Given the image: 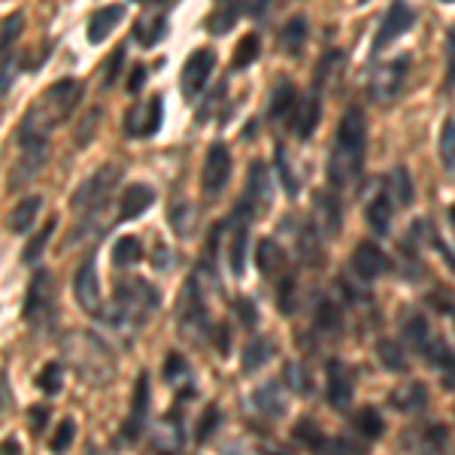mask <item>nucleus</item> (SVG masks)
I'll use <instances>...</instances> for the list:
<instances>
[{
    "label": "nucleus",
    "mask_w": 455,
    "mask_h": 455,
    "mask_svg": "<svg viewBox=\"0 0 455 455\" xmlns=\"http://www.w3.org/2000/svg\"><path fill=\"white\" fill-rule=\"evenodd\" d=\"M446 76H450V85L455 88V31L450 34V70H446Z\"/></svg>",
    "instance_id": "obj_54"
},
{
    "label": "nucleus",
    "mask_w": 455,
    "mask_h": 455,
    "mask_svg": "<svg viewBox=\"0 0 455 455\" xmlns=\"http://www.w3.org/2000/svg\"><path fill=\"white\" fill-rule=\"evenodd\" d=\"M322 122V94L319 88L313 85V92L307 94L304 100H298V109H295V134L300 140H310L315 134V128H319Z\"/></svg>",
    "instance_id": "obj_19"
},
{
    "label": "nucleus",
    "mask_w": 455,
    "mask_h": 455,
    "mask_svg": "<svg viewBox=\"0 0 455 455\" xmlns=\"http://www.w3.org/2000/svg\"><path fill=\"white\" fill-rule=\"evenodd\" d=\"M122 61H124V49H119V52H116L113 61H109V70H107V85H113V73H119Z\"/></svg>",
    "instance_id": "obj_53"
},
{
    "label": "nucleus",
    "mask_w": 455,
    "mask_h": 455,
    "mask_svg": "<svg viewBox=\"0 0 455 455\" xmlns=\"http://www.w3.org/2000/svg\"><path fill=\"white\" fill-rule=\"evenodd\" d=\"M398 204L392 201V195L386 192H377L371 197V204H368V210H364V219H368V225L373 228L377 234H388L392 231V212Z\"/></svg>",
    "instance_id": "obj_22"
},
{
    "label": "nucleus",
    "mask_w": 455,
    "mask_h": 455,
    "mask_svg": "<svg viewBox=\"0 0 455 455\" xmlns=\"http://www.w3.org/2000/svg\"><path fill=\"white\" fill-rule=\"evenodd\" d=\"M237 307L243 310V325H246V328H252V325H255V307L249 304V300H237Z\"/></svg>",
    "instance_id": "obj_52"
},
{
    "label": "nucleus",
    "mask_w": 455,
    "mask_h": 455,
    "mask_svg": "<svg viewBox=\"0 0 455 455\" xmlns=\"http://www.w3.org/2000/svg\"><path fill=\"white\" fill-rule=\"evenodd\" d=\"M73 435H76V422L73 419H64L61 425H58L55 437H52V452H64L68 446L73 443Z\"/></svg>",
    "instance_id": "obj_46"
},
{
    "label": "nucleus",
    "mask_w": 455,
    "mask_h": 455,
    "mask_svg": "<svg viewBox=\"0 0 455 455\" xmlns=\"http://www.w3.org/2000/svg\"><path fill=\"white\" fill-rule=\"evenodd\" d=\"M240 16V6H234V4H219L216 10H212V16L207 21V31L210 34H228L234 28V21H237Z\"/></svg>",
    "instance_id": "obj_37"
},
{
    "label": "nucleus",
    "mask_w": 455,
    "mask_h": 455,
    "mask_svg": "<svg viewBox=\"0 0 455 455\" xmlns=\"http://www.w3.org/2000/svg\"><path fill=\"white\" fill-rule=\"evenodd\" d=\"M143 259V243L140 237H119L113 246V264L116 267H131V264H137Z\"/></svg>",
    "instance_id": "obj_33"
},
{
    "label": "nucleus",
    "mask_w": 455,
    "mask_h": 455,
    "mask_svg": "<svg viewBox=\"0 0 455 455\" xmlns=\"http://www.w3.org/2000/svg\"><path fill=\"white\" fill-rule=\"evenodd\" d=\"M355 428H358V435H362L364 440H373V437H379L386 431V425H383V416L377 413V410H362L358 413V419H355Z\"/></svg>",
    "instance_id": "obj_41"
},
{
    "label": "nucleus",
    "mask_w": 455,
    "mask_h": 455,
    "mask_svg": "<svg viewBox=\"0 0 455 455\" xmlns=\"http://www.w3.org/2000/svg\"><path fill=\"white\" fill-rule=\"evenodd\" d=\"M25 322L34 328V331L49 334L55 328L58 319V298H55V280L46 267L34 270L31 285H28V298H25Z\"/></svg>",
    "instance_id": "obj_5"
},
{
    "label": "nucleus",
    "mask_w": 455,
    "mask_h": 455,
    "mask_svg": "<svg viewBox=\"0 0 455 455\" xmlns=\"http://www.w3.org/2000/svg\"><path fill=\"white\" fill-rule=\"evenodd\" d=\"M377 355L383 358V364L388 371H407L410 364H407V349L401 347V343H395V340H379V347H377Z\"/></svg>",
    "instance_id": "obj_36"
},
{
    "label": "nucleus",
    "mask_w": 455,
    "mask_h": 455,
    "mask_svg": "<svg viewBox=\"0 0 455 455\" xmlns=\"http://www.w3.org/2000/svg\"><path fill=\"white\" fill-rule=\"evenodd\" d=\"M315 328L319 331H340V313H337V307L331 300H319V310H315Z\"/></svg>",
    "instance_id": "obj_42"
},
{
    "label": "nucleus",
    "mask_w": 455,
    "mask_h": 455,
    "mask_svg": "<svg viewBox=\"0 0 455 455\" xmlns=\"http://www.w3.org/2000/svg\"><path fill=\"white\" fill-rule=\"evenodd\" d=\"M61 379H64V368H61V364H46V368H43V373H40L43 392L58 395V392H61Z\"/></svg>",
    "instance_id": "obj_43"
},
{
    "label": "nucleus",
    "mask_w": 455,
    "mask_h": 455,
    "mask_svg": "<svg viewBox=\"0 0 455 455\" xmlns=\"http://www.w3.org/2000/svg\"><path fill=\"white\" fill-rule=\"evenodd\" d=\"M440 161H443L446 173L455 180V119H450L440 131Z\"/></svg>",
    "instance_id": "obj_39"
},
{
    "label": "nucleus",
    "mask_w": 455,
    "mask_h": 455,
    "mask_svg": "<svg viewBox=\"0 0 455 455\" xmlns=\"http://www.w3.org/2000/svg\"><path fill=\"white\" fill-rule=\"evenodd\" d=\"M156 307H158V291L146 280L131 276V280H122L116 285L113 304L104 307V313L98 319L107 322L109 328H140Z\"/></svg>",
    "instance_id": "obj_4"
},
{
    "label": "nucleus",
    "mask_w": 455,
    "mask_h": 455,
    "mask_svg": "<svg viewBox=\"0 0 455 455\" xmlns=\"http://www.w3.org/2000/svg\"><path fill=\"white\" fill-rule=\"evenodd\" d=\"M43 207V197L40 195H31L25 201H19V207L10 212V231L12 234H25L28 228L36 222V212Z\"/></svg>",
    "instance_id": "obj_27"
},
{
    "label": "nucleus",
    "mask_w": 455,
    "mask_h": 455,
    "mask_svg": "<svg viewBox=\"0 0 455 455\" xmlns=\"http://www.w3.org/2000/svg\"><path fill=\"white\" fill-rule=\"evenodd\" d=\"M79 98H83V83H76V79H70V76L49 85L46 94L28 109L25 122H21V128H19V140H28V137L49 140V134L76 109Z\"/></svg>",
    "instance_id": "obj_2"
},
{
    "label": "nucleus",
    "mask_w": 455,
    "mask_h": 455,
    "mask_svg": "<svg viewBox=\"0 0 455 455\" xmlns=\"http://www.w3.org/2000/svg\"><path fill=\"white\" fill-rule=\"evenodd\" d=\"M124 122H128L131 137H152L161 128V122H164V98L156 94V98H149L146 104H137Z\"/></svg>",
    "instance_id": "obj_13"
},
{
    "label": "nucleus",
    "mask_w": 455,
    "mask_h": 455,
    "mask_svg": "<svg viewBox=\"0 0 455 455\" xmlns=\"http://www.w3.org/2000/svg\"><path fill=\"white\" fill-rule=\"evenodd\" d=\"M212 68H216V52H212V49H195V52L188 55L186 68H182V94H186L188 100L201 94V88L207 85Z\"/></svg>",
    "instance_id": "obj_12"
},
{
    "label": "nucleus",
    "mask_w": 455,
    "mask_h": 455,
    "mask_svg": "<svg viewBox=\"0 0 455 455\" xmlns=\"http://www.w3.org/2000/svg\"><path fill=\"white\" fill-rule=\"evenodd\" d=\"M307 34H310V21H307V16H295L285 25V31L280 36L283 49L289 55H300V49H304V43H307Z\"/></svg>",
    "instance_id": "obj_32"
},
{
    "label": "nucleus",
    "mask_w": 455,
    "mask_h": 455,
    "mask_svg": "<svg viewBox=\"0 0 455 455\" xmlns=\"http://www.w3.org/2000/svg\"><path fill=\"white\" fill-rule=\"evenodd\" d=\"M310 379H307V373L298 368V364H289L285 368V388H291V392H298V395H307L310 392Z\"/></svg>",
    "instance_id": "obj_45"
},
{
    "label": "nucleus",
    "mask_w": 455,
    "mask_h": 455,
    "mask_svg": "<svg viewBox=\"0 0 455 455\" xmlns=\"http://www.w3.org/2000/svg\"><path fill=\"white\" fill-rule=\"evenodd\" d=\"M73 295L76 304L83 307L88 315H100L104 313V295H100V283H98V267L94 259H85L79 264L76 276H73Z\"/></svg>",
    "instance_id": "obj_9"
},
{
    "label": "nucleus",
    "mask_w": 455,
    "mask_h": 455,
    "mask_svg": "<svg viewBox=\"0 0 455 455\" xmlns=\"http://www.w3.org/2000/svg\"><path fill=\"white\" fill-rule=\"evenodd\" d=\"M10 407V386H6V377L0 373V413Z\"/></svg>",
    "instance_id": "obj_56"
},
{
    "label": "nucleus",
    "mask_w": 455,
    "mask_h": 455,
    "mask_svg": "<svg viewBox=\"0 0 455 455\" xmlns=\"http://www.w3.org/2000/svg\"><path fill=\"white\" fill-rule=\"evenodd\" d=\"M407 73H410V55L386 61L383 68H377L371 76V98L383 107L395 104V100L401 98L403 85H407Z\"/></svg>",
    "instance_id": "obj_7"
},
{
    "label": "nucleus",
    "mask_w": 455,
    "mask_h": 455,
    "mask_svg": "<svg viewBox=\"0 0 455 455\" xmlns=\"http://www.w3.org/2000/svg\"><path fill=\"white\" fill-rule=\"evenodd\" d=\"M274 352H276V347L267 340V337H255V340H249L246 349H243V371L255 373L259 368H264V364L274 358Z\"/></svg>",
    "instance_id": "obj_28"
},
{
    "label": "nucleus",
    "mask_w": 455,
    "mask_h": 455,
    "mask_svg": "<svg viewBox=\"0 0 455 455\" xmlns=\"http://www.w3.org/2000/svg\"><path fill=\"white\" fill-rule=\"evenodd\" d=\"M164 34H167V19L158 16V12L143 16L140 21H137V28H134V36H137V43H140V46H156Z\"/></svg>",
    "instance_id": "obj_31"
},
{
    "label": "nucleus",
    "mask_w": 455,
    "mask_h": 455,
    "mask_svg": "<svg viewBox=\"0 0 455 455\" xmlns=\"http://www.w3.org/2000/svg\"><path fill=\"white\" fill-rule=\"evenodd\" d=\"M252 407L259 410L264 419H280L289 410V398H285L283 383H264L261 388L252 392Z\"/></svg>",
    "instance_id": "obj_18"
},
{
    "label": "nucleus",
    "mask_w": 455,
    "mask_h": 455,
    "mask_svg": "<svg viewBox=\"0 0 455 455\" xmlns=\"http://www.w3.org/2000/svg\"><path fill=\"white\" fill-rule=\"evenodd\" d=\"M88 455H100V452L98 450H88Z\"/></svg>",
    "instance_id": "obj_59"
},
{
    "label": "nucleus",
    "mask_w": 455,
    "mask_h": 455,
    "mask_svg": "<svg viewBox=\"0 0 455 455\" xmlns=\"http://www.w3.org/2000/svg\"><path fill=\"white\" fill-rule=\"evenodd\" d=\"M413 21H416L413 6H407V4H392V6H388L386 16H383V25H379L377 36H373V55L383 52L388 43L407 34L410 28H413Z\"/></svg>",
    "instance_id": "obj_11"
},
{
    "label": "nucleus",
    "mask_w": 455,
    "mask_h": 455,
    "mask_svg": "<svg viewBox=\"0 0 455 455\" xmlns=\"http://www.w3.org/2000/svg\"><path fill=\"white\" fill-rule=\"evenodd\" d=\"M21 12H12L10 19L4 21V34H0V46L4 49H10L12 46V40H16V34H21Z\"/></svg>",
    "instance_id": "obj_48"
},
{
    "label": "nucleus",
    "mask_w": 455,
    "mask_h": 455,
    "mask_svg": "<svg viewBox=\"0 0 455 455\" xmlns=\"http://www.w3.org/2000/svg\"><path fill=\"white\" fill-rule=\"evenodd\" d=\"M450 219H452V225H455V207L450 210Z\"/></svg>",
    "instance_id": "obj_58"
},
{
    "label": "nucleus",
    "mask_w": 455,
    "mask_h": 455,
    "mask_svg": "<svg viewBox=\"0 0 455 455\" xmlns=\"http://www.w3.org/2000/svg\"><path fill=\"white\" fill-rule=\"evenodd\" d=\"M156 450L158 452H164V455H173V452H180V446H182V425L180 419H161L158 422V428H156Z\"/></svg>",
    "instance_id": "obj_29"
},
{
    "label": "nucleus",
    "mask_w": 455,
    "mask_h": 455,
    "mask_svg": "<svg viewBox=\"0 0 455 455\" xmlns=\"http://www.w3.org/2000/svg\"><path fill=\"white\" fill-rule=\"evenodd\" d=\"M403 337H407V343L413 347L416 352H425V347L431 343V337H435V331H431L428 319L419 313H403Z\"/></svg>",
    "instance_id": "obj_25"
},
{
    "label": "nucleus",
    "mask_w": 455,
    "mask_h": 455,
    "mask_svg": "<svg viewBox=\"0 0 455 455\" xmlns=\"http://www.w3.org/2000/svg\"><path fill=\"white\" fill-rule=\"evenodd\" d=\"M276 171H280V180H283L285 192H289V195H298V180H295V173H291L289 158H285V149H283V146L276 149Z\"/></svg>",
    "instance_id": "obj_44"
},
{
    "label": "nucleus",
    "mask_w": 455,
    "mask_h": 455,
    "mask_svg": "<svg viewBox=\"0 0 455 455\" xmlns=\"http://www.w3.org/2000/svg\"><path fill=\"white\" fill-rule=\"evenodd\" d=\"M231 182V152L225 143H212L204 161V173H201V186L204 195H222L225 186Z\"/></svg>",
    "instance_id": "obj_10"
},
{
    "label": "nucleus",
    "mask_w": 455,
    "mask_h": 455,
    "mask_svg": "<svg viewBox=\"0 0 455 455\" xmlns=\"http://www.w3.org/2000/svg\"><path fill=\"white\" fill-rule=\"evenodd\" d=\"M122 180V167L116 164H104L98 173H92L83 186L76 188V195H73V210L79 212V216L92 219V216H100V212L107 210L109 197H113L116 186H119Z\"/></svg>",
    "instance_id": "obj_6"
},
{
    "label": "nucleus",
    "mask_w": 455,
    "mask_h": 455,
    "mask_svg": "<svg viewBox=\"0 0 455 455\" xmlns=\"http://www.w3.org/2000/svg\"><path fill=\"white\" fill-rule=\"evenodd\" d=\"M386 192L392 195V201L398 204V207H410V204H413V180H410V173L403 171V167H395V171L388 173Z\"/></svg>",
    "instance_id": "obj_30"
},
{
    "label": "nucleus",
    "mask_w": 455,
    "mask_h": 455,
    "mask_svg": "<svg viewBox=\"0 0 455 455\" xmlns=\"http://www.w3.org/2000/svg\"><path fill=\"white\" fill-rule=\"evenodd\" d=\"M261 455H285V452H274V450H267V452H261Z\"/></svg>",
    "instance_id": "obj_57"
},
{
    "label": "nucleus",
    "mask_w": 455,
    "mask_h": 455,
    "mask_svg": "<svg viewBox=\"0 0 455 455\" xmlns=\"http://www.w3.org/2000/svg\"><path fill=\"white\" fill-rule=\"evenodd\" d=\"M270 197H274V188H270V173L267 167L261 164V161H252V167H249V182H246V192H243V207L252 212V216H259L270 207Z\"/></svg>",
    "instance_id": "obj_15"
},
{
    "label": "nucleus",
    "mask_w": 455,
    "mask_h": 455,
    "mask_svg": "<svg viewBox=\"0 0 455 455\" xmlns=\"http://www.w3.org/2000/svg\"><path fill=\"white\" fill-rule=\"evenodd\" d=\"M152 204H156V192L149 186H143V182H134L119 197V222H131V219L143 216Z\"/></svg>",
    "instance_id": "obj_20"
},
{
    "label": "nucleus",
    "mask_w": 455,
    "mask_h": 455,
    "mask_svg": "<svg viewBox=\"0 0 455 455\" xmlns=\"http://www.w3.org/2000/svg\"><path fill=\"white\" fill-rule=\"evenodd\" d=\"M352 395H355V373L349 364L331 362L328 364V403L343 410L352 403Z\"/></svg>",
    "instance_id": "obj_16"
},
{
    "label": "nucleus",
    "mask_w": 455,
    "mask_h": 455,
    "mask_svg": "<svg viewBox=\"0 0 455 455\" xmlns=\"http://www.w3.org/2000/svg\"><path fill=\"white\" fill-rule=\"evenodd\" d=\"M435 304L440 307V310H446L452 315V322H455V295H446V291H440V295L435 298Z\"/></svg>",
    "instance_id": "obj_50"
},
{
    "label": "nucleus",
    "mask_w": 455,
    "mask_h": 455,
    "mask_svg": "<svg viewBox=\"0 0 455 455\" xmlns=\"http://www.w3.org/2000/svg\"><path fill=\"white\" fill-rule=\"evenodd\" d=\"M352 270H355L358 280L371 283L392 270V259L377 243H358L355 252H352Z\"/></svg>",
    "instance_id": "obj_14"
},
{
    "label": "nucleus",
    "mask_w": 455,
    "mask_h": 455,
    "mask_svg": "<svg viewBox=\"0 0 455 455\" xmlns=\"http://www.w3.org/2000/svg\"><path fill=\"white\" fill-rule=\"evenodd\" d=\"M19 143H21V158H19V164L12 167L10 188H21V186H28V182H34L49 161V140L28 137V140H19Z\"/></svg>",
    "instance_id": "obj_8"
},
{
    "label": "nucleus",
    "mask_w": 455,
    "mask_h": 455,
    "mask_svg": "<svg viewBox=\"0 0 455 455\" xmlns=\"http://www.w3.org/2000/svg\"><path fill=\"white\" fill-rule=\"evenodd\" d=\"M310 222L322 237H337L340 234V207H337V201L328 192L315 195V216Z\"/></svg>",
    "instance_id": "obj_21"
},
{
    "label": "nucleus",
    "mask_w": 455,
    "mask_h": 455,
    "mask_svg": "<svg viewBox=\"0 0 455 455\" xmlns=\"http://www.w3.org/2000/svg\"><path fill=\"white\" fill-rule=\"evenodd\" d=\"M52 234H55V222H46V225H43V231H40V234H34L31 243H28V246H25V252H21V259H25V264L40 261V255L46 252V246H49V240H52Z\"/></svg>",
    "instance_id": "obj_40"
},
{
    "label": "nucleus",
    "mask_w": 455,
    "mask_h": 455,
    "mask_svg": "<svg viewBox=\"0 0 455 455\" xmlns=\"http://www.w3.org/2000/svg\"><path fill=\"white\" fill-rule=\"evenodd\" d=\"M171 228L176 237H188L195 231V207L188 201H176L171 207Z\"/></svg>",
    "instance_id": "obj_34"
},
{
    "label": "nucleus",
    "mask_w": 455,
    "mask_h": 455,
    "mask_svg": "<svg viewBox=\"0 0 455 455\" xmlns=\"http://www.w3.org/2000/svg\"><path fill=\"white\" fill-rule=\"evenodd\" d=\"M255 261H259V270L267 280H274L276 274L285 267V249L276 243L274 237H264L259 246H255Z\"/></svg>",
    "instance_id": "obj_24"
},
{
    "label": "nucleus",
    "mask_w": 455,
    "mask_h": 455,
    "mask_svg": "<svg viewBox=\"0 0 455 455\" xmlns=\"http://www.w3.org/2000/svg\"><path fill=\"white\" fill-rule=\"evenodd\" d=\"M298 109V92L295 83L280 79L274 88V98H270V119H285V116H295Z\"/></svg>",
    "instance_id": "obj_26"
},
{
    "label": "nucleus",
    "mask_w": 455,
    "mask_h": 455,
    "mask_svg": "<svg viewBox=\"0 0 455 455\" xmlns=\"http://www.w3.org/2000/svg\"><path fill=\"white\" fill-rule=\"evenodd\" d=\"M16 70H19V58L16 55H6L4 64H0V94L10 92L12 79H16Z\"/></svg>",
    "instance_id": "obj_47"
},
{
    "label": "nucleus",
    "mask_w": 455,
    "mask_h": 455,
    "mask_svg": "<svg viewBox=\"0 0 455 455\" xmlns=\"http://www.w3.org/2000/svg\"><path fill=\"white\" fill-rule=\"evenodd\" d=\"M164 377L171 379V383H176V379H180V377H188V364L182 362V355H171V358H167Z\"/></svg>",
    "instance_id": "obj_49"
},
{
    "label": "nucleus",
    "mask_w": 455,
    "mask_h": 455,
    "mask_svg": "<svg viewBox=\"0 0 455 455\" xmlns=\"http://www.w3.org/2000/svg\"><path fill=\"white\" fill-rule=\"evenodd\" d=\"M216 416H219V413H216V410L210 407V410H207V419H204V428H201V435H197V437H201V440L210 435V428H216V422H219Z\"/></svg>",
    "instance_id": "obj_55"
},
{
    "label": "nucleus",
    "mask_w": 455,
    "mask_h": 455,
    "mask_svg": "<svg viewBox=\"0 0 455 455\" xmlns=\"http://www.w3.org/2000/svg\"><path fill=\"white\" fill-rule=\"evenodd\" d=\"M364 149H368V122L358 107L347 109V116L337 124V137L328 158V180L334 188L355 182L364 171Z\"/></svg>",
    "instance_id": "obj_1"
},
{
    "label": "nucleus",
    "mask_w": 455,
    "mask_h": 455,
    "mask_svg": "<svg viewBox=\"0 0 455 455\" xmlns=\"http://www.w3.org/2000/svg\"><path fill=\"white\" fill-rule=\"evenodd\" d=\"M146 413H149V377L140 373L134 386V401H131V413H128V422H124V431H122V440L124 443H134L140 437L143 425H146Z\"/></svg>",
    "instance_id": "obj_17"
},
{
    "label": "nucleus",
    "mask_w": 455,
    "mask_h": 455,
    "mask_svg": "<svg viewBox=\"0 0 455 455\" xmlns=\"http://www.w3.org/2000/svg\"><path fill=\"white\" fill-rule=\"evenodd\" d=\"M61 355L92 386H107L116 377V352L92 331H70L61 343Z\"/></svg>",
    "instance_id": "obj_3"
},
{
    "label": "nucleus",
    "mask_w": 455,
    "mask_h": 455,
    "mask_svg": "<svg viewBox=\"0 0 455 455\" xmlns=\"http://www.w3.org/2000/svg\"><path fill=\"white\" fill-rule=\"evenodd\" d=\"M131 76H134V79L128 83V92L137 94L143 88V83H146V68H134V73H131Z\"/></svg>",
    "instance_id": "obj_51"
},
{
    "label": "nucleus",
    "mask_w": 455,
    "mask_h": 455,
    "mask_svg": "<svg viewBox=\"0 0 455 455\" xmlns=\"http://www.w3.org/2000/svg\"><path fill=\"white\" fill-rule=\"evenodd\" d=\"M122 19H124V6H104V10H94L92 19H88V43H104Z\"/></svg>",
    "instance_id": "obj_23"
},
{
    "label": "nucleus",
    "mask_w": 455,
    "mask_h": 455,
    "mask_svg": "<svg viewBox=\"0 0 455 455\" xmlns=\"http://www.w3.org/2000/svg\"><path fill=\"white\" fill-rule=\"evenodd\" d=\"M259 55H261V40H259V34H246L243 40L237 43V52H234V70L249 68V64H252Z\"/></svg>",
    "instance_id": "obj_38"
},
{
    "label": "nucleus",
    "mask_w": 455,
    "mask_h": 455,
    "mask_svg": "<svg viewBox=\"0 0 455 455\" xmlns=\"http://www.w3.org/2000/svg\"><path fill=\"white\" fill-rule=\"evenodd\" d=\"M392 403L398 410H407V413H416V410H422L425 403H428V392H425V386H410V388H398L395 392V398H392Z\"/></svg>",
    "instance_id": "obj_35"
}]
</instances>
